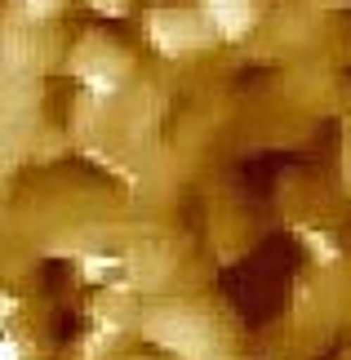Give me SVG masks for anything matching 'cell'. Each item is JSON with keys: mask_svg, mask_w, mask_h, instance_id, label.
<instances>
[{"mask_svg": "<svg viewBox=\"0 0 351 360\" xmlns=\"http://www.w3.org/2000/svg\"><path fill=\"white\" fill-rule=\"evenodd\" d=\"M147 338L160 342L165 352L182 356V360H227V352H222L218 338H214V329L196 311H182V307L151 311L147 316Z\"/></svg>", "mask_w": 351, "mask_h": 360, "instance_id": "obj_1", "label": "cell"}, {"mask_svg": "<svg viewBox=\"0 0 351 360\" xmlns=\"http://www.w3.org/2000/svg\"><path fill=\"white\" fill-rule=\"evenodd\" d=\"M205 22L196 18L191 9H182V5H160V9H151V18H147V36H151V45H156L160 53L178 58V53L200 49L205 40H209V27Z\"/></svg>", "mask_w": 351, "mask_h": 360, "instance_id": "obj_2", "label": "cell"}, {"mask_svg": "<svg viewBox=\"0 0 351 360\" xmlns=\"http://www.w3.org/2000/svg\"><path fill=\"white\" fill-rule=\"evenodd\" d=\"M76 76L85 80V89H94L98 98H111V94L120 89L125 63H120V58H111V53L103 49V40H94V49H89L85 58L76 63Z\"/></svg>", "mask_w": 351, "mask_h": 360, "instance_id": "obj_3", "label": "cell"}, {"mask_svg": "<svg viewBox=\"0 0 351 360\" xmlns=\"http://www.w3.org/2000/svg\"><path fill=\"white\" fill-rule=\"evenodd\" d=\"M205 18L218 36L241 40L254 27V0H205Z\"/></svg>", "mask_w": 351, "mask_h": 360, "instance_id": "obj_4", "label": "cell"}, {"mask_svg": "<svg viewBox=\"0 0 351 360\" xmlns=\"http://www.w3.org/2000/svg\"><path fill=\"white\" fill-rule=\"evenodd\" d=\"M76 262H80V276L94 281V285H103V281H111V276L120 271V258H111V254H80Z\"/></svg>", "mask_w": 351, "mask_h": 360, "instance_id": "obj_5", "label": "cell"}, {"mask_svg": "<svg viewBox=\"0 0 351 360\" xmlns=\"http://www.w3.org/2000/svg\"><path fill=\"white\" fill-rule=\"evenodd\" d=\"M298 240H302L307 249H312V258L320 262V267L338 262V245H333V240L325 236V231H316V227H302V231H298Z\"/></svg>", "mask_w": 351, "mask_h": 360, "instance_id": "obj_6", "label": "cell"}, {"mask_svg": "<svg viewBox=\"0 0 351 360\" xmlns=\"http://www.w3.org/2000/svg\"><path fill=\"white\" fill-rule=\"evenodd\" d=\"M18 5H23V13H27V18H49V13H58L63 9V0H18Z\"/></svg>", "mask_w": 351, "mask_h": 360, "instance_id": "obj_7", "label": "cell"}, {"mask_svg": "<svg viewBox=\"0 0 351 360\" xmlns=\"http://www.w3.org/2000/svg\"><path fill=\"white\" fill-rule=\"evenodd\" d=\"M0 360H27V352L18 347V334H5V342H0Z\"/></svg>", "mask_w": 351, "mask_h": 360, "instance_id": "obj_8", "label": "cell"}, {"mask_svg": "<svg viewBox=\"0 0 351 360\" xmlns=\"http://www.w3.org/2000/svg\"><path fill=\"white\" fill-rule=\"evenodd\" d=\"M94 5L103 9V13H116V0H94Z\"/></svg>", "mask_w": 351, "mask_h": 360, "instance_id": "obj_9", "label": "cell"}, {"mask_svg": "<svg viewBox=\"0 0 351 360\" xmlns=\"http://www.w3.org/2000/svg\"><path fill=\"white\" fill-rule=\"evenodd\" d=\"M347 187H351V147H347Z\"/></svg>", "mask_w": 351, "mask_h": 360, "instance_id": "obj_10", "label": "cell"}]
</instances>
